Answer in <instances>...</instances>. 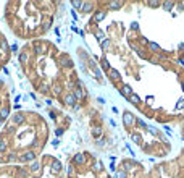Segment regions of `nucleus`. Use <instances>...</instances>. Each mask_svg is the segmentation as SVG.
<instances>
[{"mask_svg":"<svg viewBox=\"0 0 184 178\" xmlns=\"http://www.w3.org/2000/svg\"><path fill=\"white\" fill-rule=\"evenodd\" d=\"M37 159V154H36L34 149H27V151L21 152L18 156V160L21 162V164H31V162H34Z\"/></svg>","mask_w":184,"mask_h":178,"instance_id":"1","label":"nucleus"},{"mask_svg":"<svg viewBox=\"0 0 184 178\" xmlns=\"http://www.w3.org/2000/svg\"><path fill=\"white\" fill-rule=\"evenodd\" d=\"M123 123H125L126 128H131V126L136 125V117L134 113H131L129 110H125L123 112Z\"/></svg>","mask_w":184,"mask_h":178,"instance_id":"2","label":"nucleus"},{"mask_svg":"<svg viewBox=\"0 0 184 178\" xmlns=\"http://www.w3.org/2000/svg\"><path fill=\"white\" fill-rule=\"evenodd\" d=\"M86 160H87L86 154H81V152L74 154V156H73V159H71V162H73V165H76V167H82V165L86 164Z\"/></svg>","mask_w":184,"mask_h":178,"instance_id":"3","label":"nucleus"},{"mask_svg":"<svg viewBox=\"0 0 184 178\" xmlns=\"http://www.w3.org/2000/svg\"><path fill=\"white\" fill-rule=\"evenodd\" d=\"M71 94L74 96V99L78 102L79 101H84V99L87 97V92H86V89H84V88H74L73 91H71Z\"/></svg>","mask_w":184,"mask_h":178,"instance_id":"4","label":"nucleus"},{"mask_svg":"<svg viewBox=\"0 0 184 178\" xmlns=\"http://www.w3.org/2000/svg\"><path fill=\"white\" fill-rule=\"evenodd\" d=\"M107 18V11L105 10H95L92 13V23H100Z\"/></svg>","mask_w":184,"mask_h":178,"instance_id":"5","label":"nucleus"},{"mask_svg":"<svg viewBox=\"0 0 184 178\" xmlns=\"http://www.w3.org/2000/svg\"><path fill=\"white\" fill-rule=\"evenodd\" d=\"M95 11V3L94 2H82L81 5V13L87 15V13H94Z\"/></svg>","mask_w":184,"mask_h":178,"instance_id":"6","label":"nucleus"},{"mask_svg":"<svg viewBox=\"0 0 184 178\" xmlns=\"http://www.w3.org/2000/svg\"><path fill=\"white\" fill-rule=\"evenodd\" d=\"M58 63L63 66V68H73V62L68 55H60L58 57Z\"/></svg>","mask_w":184,"mask_h":178,"instance_id":"7","label":"nucleus"},{"mask_svg":"<svg viewBox=\"0 0 184 178\" xmlns=\"http://www.w3.org/2000/svg\"><path fill=\"white\" fill-rule=\"evenodd\" d=\"M33 47H34V54H37V55H42V54L47 52V44L45 42H34Z\"/></svg>","mask_w":184,"mask_h":178,"instance_id":"8","label":"nucleus"},{"mask_svg":"<svg viewBox=\"0 0 184 178\" xmlns=\"http://www.w3.org/2000/svg\"><path fill=\"white\" fill-rule=\"evenodd\" d=\"M24 121H26V115H24V113H21V112L15 113V115L11 117V123H13V125H23Z\"/></svg>","mask_w":184,"mask_h":178,"instance_id":"9","label":"nucleus"},{"mask_svg":"<svg viewBox=\"0 0 184 178\" xmlns=\"http://www.w3.org/2000/svg\"><path fill=\"white\" fill-rule=\"evenodd\" d=\"M63 104L68 105V107H73L74 104H78V101L74 99V96L71 92H66L65 96H63Z\"/></svg>","mask_w":184,"mask_h":178,"instance_id":"10","label":"nucleus"},{"mask_svg":"<svg viewBox=\"0 0 184 178\" xmlns=\"http://www.w3.org/2000/svg\"><path fill=\"white\" fill-rule=\"evenodd\" d=\"M50 170H52V173H55V175H58L60 172L63 170V165H62V162L60 160H52V164H50Z\"/></svg>","mask_w":184,"mask_h":178,"instance_id":"11","label":"nucleus"},{"mask_svg":"<svg viewBox=\"0 0 184 178\" xmlns=\"http://www.w3.org/2000/svg\"><path fill=\"white\" fill-rule=\"evenodd\" d=\"M107 74H108V78H110L113 83H118L119 80H121V74H119V71L115 70V68H110L108 71H107Z\"/></svg>","mask_w":184,"mask_h":178,"instance_id":"12","label":"nucleus"},{"mask_svg":"<svg viewBox=\"0 0 184 178\" xmlns=\"http://www.w3.org/2000/svg\"><path fill=\"white\" fill-rule=\"evenodd\" d=\"M147 49H149L152 54H160L162 52V47H160L157 42H147Z\"/></svg>","mask_w":184,"mask_h":178,"instance_id":"13","label":"nucleus"},{"mask_svg":"<svg viewBox=\"0 0 184 178\" xmlns=\"http://www.w3.org/2000/svg\"><path fill=\"white\" fill-rule=\"evenodd\" d=\"M18 60H19V63H21V65H26V63L29 62V52H27V50H23V52H19Z\"/></svg>","mask_w":184,"mask_h":178,"instance_id":"14","label":"nucleus"},{"mask_svg":"<svg viewBox=\"0 0 184 178\" xmlns=\"http://www.w3.org/2000/svg\"><path fill=\"white\" fill-rule=\"evenodd\" d=\"M8 117H10V107L8 105H3L2 109H0V120L5 121Z\"/></svg>","mask_w":184,"mask_h":178,"instance_id":"15","label":"nucleus"},{"mask_svg":"<svg viewBox=\"0 0 184 178\" xmlns=\"http://www.w3.org/2000/svg\"><path fill=\"white\" fill-rule=\"evenodd\" d=\"M91 133H92V136H94L95 139H99V138H102V136H103V130H102V126H92Z\"/></svg>","mask_w":184,"mask_h":178,"instance_id":"16","label":"nucleus"},{"mask_svg":"<svg viewBox=\"0 0 184 178\" xmlns=\"http://www.w3.org/2000/svg\"><path fill=\"white\" fill-rule=\"evenodd\" d=\"M123 5H125L123 2H116V0H113V2L107 3V8H108V10H119V8H123Z\"/></svg>","mask_w":184,"mask_h":178,"instance_id":"17","label":"nucleus"},{"mask_svg":"<svg viewBox=\"0 0 184 178\" xmlns=\"http://www.w3.org/2000/svg\"><path fill=\"white\" fill-rule=\"evenodd\" d=\"M29 172H31V173H39V172H41V162H39L37 159H36L34 162H31Z\"/></svg>","mask_w":184,"mask_h":178,"instance_id":"18","label":"nucleus"},{"mask_svg":"<svg viewBox=\"0 0 184 178\" xmlns=\"http://www.w3.org/2000/svg\"><path fill=\"white\" fill-rule=\"evenodd\" d=\"M119 94H121V96H125V97H129L131 94H133V89H131L129 84H123L121 89H119Z\"/></svg>","mask_w":184,"mask_h":178,"instance_id":"19","label":"nucleus"},{"mask_svg":"<svg viewBox=\"0 0 184 178\" xmlns=\"http://www.w3.org/2000/svg\"><path fill=\"white\" fill-rule=\"evenodd\" d=\"M52 21H53V19H52L50 16L47 18V19H44V21H42V33H47V31L50 29V26H52Z\"/></svg>","mask_w":184,"mask_h":178,"instance_id":"20","label":"nucleus"},{"mask_svg":"<svg viewBox=\"0 0 184 178\" xmlns=\"http://www.w3.org/2000/svg\"><path fill=\"white\" fill-rule=\"evenodd\" d=\"M136 164L133 160H125L123 162V168H125V172H131V170H134Z\"/></svg>","mask_w":184,"mask_h":178,"instance_id":"21","label":"nucleus"},{"mask_svg":"<svg viewBox=\"0 0 184 178\" xmlns=\"http://www.w3.org/2000/svg\"><path fill=\"white\" fill-rule=\"evenodd\" d=\"M128 101H129L131 104H134V105H141V97H139L137 94H134V92L128 97Z\"/></svg>","mask_w":184,"mask_h":178,"instance_id":"22","label":"nucleus"},{"mask_svg":"<svg viewBox=\"0 0 184 178\" xmlns=\"http://www.w3.org/2000/svg\"><path fill=\"white\" fill-rule=\"evenodd\" d=\"M8 50H10L8 44H7V41L2 37V39H0V52H2V54H7V52H8Z\"/></svg>","mask_w":184,"mask_h":178,"instance_id":"23","label":"nucleus"},{"mask_svg":"<svg viewBox=\"0 0 184 178\" xmlns=\"http://www.w3.org/2000/svg\"><path fill=\"white\" fill-rule=\"evenodd\" d=\"M162 8L166 10V11H171L174 8V2H171V0H168V2H163L162 3Z\"/></svg>","mask_w":184,"mask_h":178,"instance_id":"24","label":"nucleus"},{"mask_svg":"<svg viewBox=\"0 0 184 178\" xmlns=\"http://www.w3.org/2000/svg\"><path fill=\"white\" fill-rule=\"evenodd\" d=\"M94 36L97 37V41H100V42L103 41V39H105V34H103V31H102V29H99V28L94 31Z\"/></svg>","mask_w":184,"mask_h":178,"instance_id":"25","label":"nucleus"},{"mask_svg":"<svg viewBox=\"0 0 184 178\" xmlns=\"http://www.w3.org/2000/svg\"><path fill=\"white\" fill-rule=\"evenodd\" d=\"M131 138H133V141L134 142H137V144H142V138H141V134H139V133H136V131H133V133H131Z\"/></svg>","mask_w":184,"mask_h":178,"instance_id":"26","label":"nucleus"},{"mask_svg":"<svg viewBox=\"0 0 184 178\" xmlns=\"http://www.w3.org/2000/svg\"><path fill=\"white\" fill-rule=\"evenodd\" d=\"M50 91L53 92V96H60V94H62V91H63V88H62V84H55Z\"/></svg>","mask_w":184,"mask_h":178,"instance_id":"27","label":"nucleus"},{"mask_svg":"<svg viewBox=\"0 0 184 178\" xmlns=\"http://www.w3.org/2000/svg\"><path fill=\"white\" fill-rule=\"evenodd\" d=\"M7 149H8V142H7V139L0 138V152H5Z\"/></svg>","mask_w":184,"mask_h":178,"instance_id":"28","label":"nucleus"},{"mask_svg":"<svg viewBox=\"0 0 184 178\" xmlns=\"http://www.w3.org/2000/svg\"><path fill=\"white\" fill-rule=\"evenodd\" d=\"M111 45V41H110V39H103V41L100 42V47H102V50H107V49H108V47Z\"/></svg>","mask_w":184,"mask_h":178,"instance_id":"29","label":"nucleus"},{"mask_svg":"<svg viewBox=\"0 0 184 178\" xmlns=\"http://www.w3.org/2000/svg\"><path fill=\"white\" fill-rule=\"evenodd\" d=\"M100 66H102V68L105 70V71H108V70H110V63H108V60H107L105 57H103L102 60H100Z\"/></svg>","mask_w":184,"mask_h":178,"instance_id":"30","label":"nucleus"},{"mask_svg":"<svg viewBox=\"0 0 184 178\" xmlns=\"http://www.w3.org/2000/svg\"><path fill=\"white\" fill-rule=\"evenodd\" d=\"M79 57H81V60H89V58H91L89 54H87L86 50H82V49L79 50Z\"/></svg>","mask_w":184,"mask_h":178,"instance_id":"31","label":"nucleus"},{"mask_svg":"<svg viewBox=\"0 0 184 178\" xmlns=\"http://www.w3.org/2000/svg\"><path fill=\"white\" fill-rule=\"evenodd\" d=\"M136 123H137L139 126H141V128H144V130H147V128H149V125H147L144 120H141V118H136Z\"/></svg>","mask_w":184,"mask_h":178,"instance_id":"32","label":"nucleus"},{"mask_svg":"<svg viewBox=\"0 0 184 178\" xmlns=\"http://www.w3.org/2000/svg\"><path fill=\"white\" fill-rule=\"evenodd\" d=\"M81 5H82L81 0H73V2H71V7H73V8H79V10H81Z\"/></svg>","mask_w":184,"mask_h":178,"instance_id":"33","label":"nucleus"},{"mask_svg":"<svg viewBox=\"0 0 184 178\" xmlns=\"http://www.w3.org/2000/svg\"><path fill=\"white\" fill-rule=\"evenodd\" d=\"M162 3L160 2H155V0H152V2H147V7H150V8H157V7H160Z\"/></svg>","mask_w":184,"mask_h":178,"instance_id":"34","label":"nucleus"},{"mask_svg":"<svg viewBox=\"0 0 184 178\" xmlns=\"http://www.w3.org/2000/svg\"><path fill=\"white\" fill-rule=\"evenodd\" d=\"M50 91V86L49 84H41V92L42 94H47Z\"/></svg>","mask_w":184,"mask_h":178,"instance_id":"35","label":"nucleus"},{"mask_svg":"<svg viewBox=\"0 0 184 178\" xmlns=\"http://www.w3.org/2000/svg\"><path fill=\"white\" fill-rule=\"evenodd\" d=\"M8 162H15V160H18V154H15V152H11L10 156H8V159H7Z\"/></svg>","mask_w":184,"mask_h":178,"instance_id":"36","label":"nucleus"},{"mask_svg":"<svg viewBox=\"0 0 184 178\" xmlns=\"http://www.w3.org/2000/svg\"><path fill=\"white\" fill-rule=\"evenodd\" d=\"M18 175L21 177V178L27 177V170H26V168H19V170H18Z\"/></svg>","mask_w":184,"mask_h":178,"instance_id":"37","label":"nucleus"},{"mask_svg":"<svg viewBox=\"0 0 184 178\" xmlns=\"http://www.w3.org/2000/svg\"><path fill=\"white\" fill-rule=\"evenodd\" d=\"M147 131H149V133H152V134H154V136H158V131H157V128H154V126H149V128H147Z\"/></svg>","mask_w":184,"mask_h":178,"instance_id":"38","label":"nucleus"},{"mask_svg":"<svg viewBox=\"0 0 184 178\" xmlns=\"http://www.w3.org/2000/svg\"><path fill=\"white\" fill-rule=\"evenodd\" d=\"M105 142H107L105 138H99V139H97V144L100 146V147H103V146H105Z\"/></svg>","mask_w":184,"mask_h":178,"instance_id":"39","label":"nucleus"},{"mask_svg":"<svg viewBox=\"0 0 184 178\" xmlns=\"http://www.w3.org/2000/svg\"><path fill=\"white\" fill-rule=\"evenodd\" d=\"M131 29H133V31H139V23L137 21L131 23Z\"/></svg>","mask_w":184,"mask_h":178,"instance_id":"40","label":"nucleus"},{"mask_svg":"<svg viewBox=\"0 0 184 178\" xmlns=\"http://www.w3.org/2000/svg\"><path fill=\"white\" fill-rule=\"evenodd\" d=\"M94 74H95V78H99V80H100V78H102V71H100V68L95 70V71H94Z\"/></svg>","mask_w":184,"mask_h":178,"instance_id":"41","label":"nucleus"},{"mask_svg":"<svg viewBox=\"0 0 184 178\" xmlns=\"http://www.w3.org/2000/svg\"><path fill=\"white\" fill-rule=\"evenodd\" d=\"M68 175H70V177L74 175V167H73V165H70V167H68Z\"/></svg>","mask_w":184,"mask_h":178,"instance_id":"42","label":"nucleus"},{"mask_svg":"<svg viewBox=\"0 0 184 178\" xmlns=\"http://www.w3.org/2000/svg\"><path fill=\"white\" fill-rule=\"evenodd\" d=\"M81 107H82V105L78 102V104H74V105H73V110H74V112H79V110H81Z\"/></svg>","mask_w":184,"mask_h":178,"instance_id":"43","label":"nucleus"},{"mask_svg":"<svg viewBox=\"0 0 184 178\" xmlns=\"http://www.w3.org/2000/svg\"><path fill=\"white\" fill-rule=\"evenodd\" d=\"M55 134H57V136H62V134H63V130H62V128H57V130H55Z\"/></svg>","mask_w":184,"mask_h":178,"instance_id":"44","label":"nucleus"},{"mask_svg":"<svg viewBox=\"0 0 184 178\" xmlns=\"http://www.w3.org/2000/svg\"><path fill=\"white\" fill-rule=\"evenodd\" d=\"M10 50H11V52H18V45H16V44H13V45L10 47Z\"/></svg>","mask_w":184,"mask_h":178,"instance_id":"45","label":"nucleus"},{"mask_svg":"<svg viewBox=\"0 0 184 178\" xmlns=\"http://www.w3.org/2000/svg\"><path fill=\"white\" fill-rule=\"evenodd\" d=\"M94 168L95 170H102V164H100V162H97V164L94 165Z\"/></svg>","mask_w":184,"mask_h":178,"instance_id":"46","label":"nucleus"},{"mask_svg":"<svg viewBox=\"0 0 184 178\" xmlns=\"http://www.w3.org/2000/svg\"><path fill=\"white\" fill-rule=\"evenodd\" d=\"M139 42H141V44H145V45H147V41H145V37H142V36H141V37H139Z\"/></svg>","mask_w":184,"mask_h":178,"instance_id":"47","label":"nucleus"},{"mask_svg":"<svg viewBox=\"0 0 184 178\" xmlns=\"http://www.w3.org/2000/svg\"><path fill=\"white\" fill-rule=\"evenodd\" d=\"M58 144H60V141H58V139H53V141H52V146H53V147H57Z\"/></svg>","mask_w":184,"mask_h":178,"instance_id":"48","label":"nucleus"},{"mask_svg":"<svg viewBox=\"0 0 184 178\" xmlns=\"http://www.w3.org/2000/svg\"><path fill=\"white\" fill-rule=\"evenodd\" d=\"M119 178H128V173L126 172H121V173H119Z\"/></svg>","mask_w":184,"mask_h":178,"instance_id":"49","label":"nucleus"},{"mask_svg":"<svg viewBox=\"0 0 184 178\" xmlns=\"http://www.w3.org/2000/svg\"><path fill=\"white\" fill-rule=\"evenodd\" d=\"M55 115H57V112H53V110H50V117L53 118V120H55V118H57V117H55Z\"/></svg>","mask_w":184,"mask_h":178,"instance_id":"50","label":"nucleus"},{"mask_svg":"<svg viewBox=\"0 0 184 178\" xmlns=\"http://www.w3.org/2000/svg\"><path fill=\"white\" fill-rule=\"evenodd\" d=\"M163 130H165V131H166L168 134H171V130H170V126H165V128H163Z\"/></svg>","mask_w":184,"mask_h":178,"instance_id":"51","label":"nucleus"},{"mask_svg":"<svg viewBox=\"0 0 184 178\" xmlns=\"http://www.w3.org/2000/svg\"><path fill=\"white\" fill-rule=\"evenodd\" d=\"M97 102H99V104H105V101H103L102 97H99V99H97Z\"/></svg>","mask_w":184,"mask_h":178,"instance_id":"52","label":"nucleus"},{"mask_svg":"<svg viewBox=\"0 0 184 178\" xmlns=\"http://www.w3.org/2000/svg\"><path fill=\"white\" fill-rule=\"evenodd\" d=\"M179 63H181V65H184V58H179Z\"/></svg>","mask_w":184,"mask_h":178,"instance_id":"53","label":"nucleus"},{"mask_svg":"<svg viewBox=\"0 0 184 178\" xmlns=\"http://www.w3.org/2000/svg\"><path fill=\"white\" fill-rule=\"evenodd\" d=\"M2 125H3V121H2V120H0V128H2Z\"/></svg>","mask_w":184,"mask_h":178,"instance_id":"54","label":"nucleus"},{"mask_svg":"<svg viewBox=\"0 0 184 178\" xmlns=\"http://www.w3.org/2000/svg\"><path fill=\"white\" fill-rule=\"evenodd\" d=\"M181 86H183V91H184V81H183V83H181Z\"/></svg>","mask_w":184,"mask_h":178,"instance_id":"55","label":"nucleus"},{"mask_svg":"<svg viewBox=\"0 0 184 178\" xmlns=\"http://www.w3.org/2000/svg\"><path fill=\"white\" fill-rule=\"evenodd\" d=\"M58 178H65V177H58Z\"/></svg>","mask_w":184,"mask_h":178,"instance_id":"56","label":"nucleus"}]
</instances>
